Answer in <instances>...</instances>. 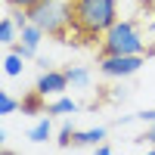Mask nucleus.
Returning a JSON list of instances; mask_svg holds the SVG:
<instances>
[{
    "instance_id": "obj_9",
    "label": "nucleus",
    "mask_w": 155,
    "mask_h": 155,
    "mask_svg": "<svg viewBox=\"0 0 155 155\" xmlns=\"http://www.w3.org/2000/svg\"><path fill=\"white\" fill-rule=\"evenodd\" d=\"M50 137H53V121H50V115H41L37 124L28 130V140H31V143H47Z\"/></svg>"
},
{
    "instance_id": "obj_8",
    "label": "nucleus",
    "mask_w": 155,
    "mask_h": 155,
    "mask_svg": "<svg viewBox=\"0 0 155 155\" xmlns=\"http://www.w3.org/2000/svg\"><path fill=\"white\" fill-rule=\"evenodd\" d=\"M102 140H106V127H90V130H78L74 134V143L71 146H102Z\"/></svg>"
},
{
    "instance_id": "obj_23",
    "label": "nucleus",
    "mask_w": 155,
    "mask_h": 155,
    "mask_svg": "<svg viewBox=\"0 0 155 155\" xmlns=\"http://www.w3.org/2000/svg\"><path fill=\"white\" fill-rule=\"evenodd\" d=\"M3 155H16V152H12V149H3Z\"/></svg>"
},
{
    "instance_id": "obj_17",
    "label": "nucleus",
    "mask_w": 155,
    "mask_h": 155,
    "mask_svg": "<svg viewBox=\"0 0 155 155\" xmlns=\"http://www.w3.org/2000/svg\"><path fill=\"white\" fill-rule=\"evenodd\" d=\"M137 143H149V146H155V124H149V127H146V134H140V137H137Z\"/></svg>"
},
{
    "instance_id": "obj_2",
    "label": "nucleus",
    "mask_w": 155,
    "mask_h": 155,
    "mask_svg": "<svg viewBox=\"0 0 155 155\" xmlns=\"http://www.w3.org/2000/svg\"><path fill=\"white\" fill-rule=\"evenodd\" d=\"M28 19L41 28L47 37L65 44L71 31V0H41L28 9Z\"/></svg>"
},
{
    "instance_id": "obj_4",
    "label": "nucleus",
    "mask_w": 155,
    "mask_h": 155,
    "mask_svg": "<svg viewBox=\"0 0 155 155\" xmlns=\"http://www.w3.org/2000/svg\"><path fill=\"white\" fill-rule=\"evenodd\" d=\"M146 56H99V74L106 78H130L140 71Z\"/></svg>"
},
{
    "instance_id": "obj_5",
    "label": "nucleus",
    "mask_w": 155,
    "mask_h": 155,
    "mask_svg": "<svg viewBox=\"0 0 155 155\" xmlns=\"http://www.w3.org/2000/svg\"><path fill=\"white\" fill-rule=\"evenodd\" d=\"M44 31L37 28L34 22H28L25 25V28H19V41L12 44V50H16V53H22L25 59H31V56H37V50H41V41H44Z\"/></svg>"
},
{
    "instance_id": "obj_22",
    "label": "nucleus",
    "mask_w": 155,
    "mask_h": 155,
    "mask_svg": "<svg viewBox=\"0 0 155 155\" xmlns=\"http://www.w3.org/2000/svg\"><path fill=\"white\" fill-rule=\"evenodd\" d=\"M149 28L155 31V6H152V22H149Z\"/></svg>"
},
{
    "instance_id": "obj_16",
    "label": "nucleus",
    "mask_w": 155,
    "mask_h": 155,
    "mask_svg": "<svg viewBox=\"0 0 155 155\" xmlns=\"http://www.w3.org/2000/svg\"><path fill=\"white\" fill-rule=\"evenodd\" d=\"M3 3H6L9 9H31V6L41 3V0H3Z\"/></svg>"
},
{
    "instance_id": "obj_12",
    "label": "nucleus",
    "mask_w": 155,
    "mask_h": 155,
    "mask_svg": "<svg viewBox=\"0 0 155 155\" xmlns=\"http://www.w3.org/2000/svg\"><path fill=\"white\" fill-rule=\"evenodd\" d=\"M74 112H78V102L68 99V96H56L47 106V115H74Z\"/></svg>"
},
{
    "instance_id": "obj_6",
    "label": "nucleus",
    "mask_w": 155,
    "mask_h": 155,
    "mask_svg": "<svg viewBox=\"0 0 155 155\" xmlns=\"http://www.w3.org/2000/svg\"><path fill=\"white\" fill-rule=\"evenodd\" d=\"M37 90H41L44 96H62L68 90V74L56 71V68H47V71H41V78H37Z\"/></svg>"
},
{
    "instance_id": "obj_1",
    "label": "nucleus",
    "mask_w": 155,
    "mask_h": 155,
    "mask_svg": "<svg viewBox=\"0 0 155 155\" xmlns=\"http://www.w3.org/2000/svg\"><path fill=\"white\" fill-rule=\"evenodd\" d=\"M115 22H118V0H71V31L65 44L84 47L102 41V34Z\"/></svg>"
},
{
    "instance_id": "obj_20",
    "label": "nucleus",
    "mask_w": 155,
    "mask_h": 155,
    "mask_svg": "<svg viewBox=\"0 0 155 155\" xmlns=\"http://www.w3.org/2000/svg\"><path fill=\"white\" fill-rule=\"evenodd\" d=\"M155 56V44H146V59H152Z\"/></svg>"
},
{
    "instance_id": "obj_18",
    "label": "nucleus",
    "mask_w": 155,
    "mask_h": 155,
    "mask_svg": "<svg viewBox=\"0 0 155 155\" xmlns=\"http://www.w3.org/2000/svg\"><path fill=\"white\" fill-rule=\"evenodd\" d=\"M137 121H143V124H155V109H146V112H137Z\"/></svg>"
},
{
    "instance_id": "obj_24",
    "label": "nucleus",
    "mask_w": 155,
    "mask_h": 155,
    "mask_svg": "<svg viewBox=\"0 0 155 155\" xmlns=\"http://www.w3.org/2000/svg\"><path fill=\"white\" fill-rule=\"evenodd\" d=\"M146 155H155V146H152V149H149V152H146Z\"/></svg>"
},
{
    "instance_id": "obj_21",
    "label": "nucleus",
    "mask_w": 155,
    "mask_h": 155,
    "mask_svg": "<svg viewBox=\"0 0 155 155\" xmlns=\"http://www.w3.org/2000/svg\"><path fill=\"white\" fill-rule=\"evenodd\" d=\"M137 3H140V6H146V9H152V6H155V0H137Z\"/></svg>"
},
{
    "instance_id": "obj_7",
    "label": "nucleus",
    "mask_w": 155,
    "mask_h": 155,
    "mask_svg": "<svg viewBox=\"0 0 155 155\" xmlns=\"http://www.w3.org/2000/svg\"><path fill=\"white\" fill-rule=\"evenodd\" d=\"M22 115H47V96L37 87L22 99Z\"/></svg>"
},
{
    "instance_id": "obj_10",
    "label": "nucleus",
    "mask_w": 155,
    "mask_h": 155,
    "mask_svg": "<svg viewBox=\"0 0 155 155\" xmlns=\"http://www.w3.org/2000/svg\"><path fill=\"white\" fill-rule=\"evenodd\" d=\"M16 41H19V25H16L12 16H3V19H0V44L12 47Z\"/></svg>"
},
{
    "instance_id": "obj_13",
    "label": "nucleus",
    "mask_w": 155,
    "mask_h": 155,
    "mask_svg": "<svg viewBox=\"0 0 155 155\" xmlns=\"http://www.w3.org/2000/svg\"><path fill=\"white\" fill-rule=\"evenodd\" d=\"M3 71H6L9 78H19V74L25 71V56H22V53H16V50H9L6 59H3Z\"/></svg>"
},
{
    "instance_id": "obj_19",
    "label": "nucleus",
    "mask_w": 155,
    "mask_h": 155,
    "mask_svg": "<svg viewBox=\"0 0 155 155\" xmlns=\"http://www.w3.org/2000/svg\"><path fill=\"white\" fill-rule=\"evenodd\" d=\"M93 155H112V149H109L106 143H102V146H96V152H93Z\"/></svg>"
},
{
    "instance_id": "obj_11",
    "label": "nucleus",
    "mask_w": 155,
    "mask_h": 155,
    "mask_svg": "<svg viewBox=\"0 0 155 155\" xmlns=\"http://www.w3.org/2000/svg\"><path fill=\"white\" fill-rule=\"evenodd\" d=\"M65 74H68V84L78 87V90H87L90 81H93V78H90V68H84V65H68Z\"/></svg>"
},
{
    "instance_id": "obj_15",
    "label": "nucleus",
    "mask_w": 155,
    "mask_h": 155,
    "mask_svg": "<svg viewBox=\"0 0 155 155\" xmlns=\"http://www.w3.org/2000/svg\"><path fill=\"white\" fill-rule=\"evenodd\" d=\"M16 109H22V102H19L16 96H9L6 90H3V93H0V115H12Z\"/></svg>"
},
{
    "instance_id": "obj_14",
    "label": "nucleus",
    "mask_w": 155,
    "mask_h": 155,
    "mask_svg": "<svg viewBox=\"0 0 155 155\" xmlns=\"http://www.w3.org/2000/svg\"><path fill=\"white\" fill-rule=\"evenodd\" d=\"M74 127H71V121H65V124H62L59 127V134H56V146H62V149H68L71 143H74Z\"/></svg>"
},
{
    "instance_id": "obj_3",
    "label": "nucleus",
    "mask_w": 155,
    "mask_h": 155,
    "mask_svg": "<svg viewBox=\"0 0 155 155\" xmlns=\"http://www.w3.org/2000/svg\"><path fill=\"white\" fill-rule=\"evenodd\" d=\"M99 56H146V41L134 19H118L99 41Z\"/></svg>"
}]
</instances>
